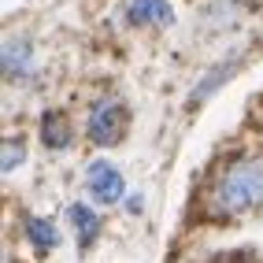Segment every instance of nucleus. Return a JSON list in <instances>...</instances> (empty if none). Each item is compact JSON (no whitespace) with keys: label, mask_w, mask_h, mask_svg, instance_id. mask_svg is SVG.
Masks as SVG:
<instances>
[{"label":"nucleus","mask_w":263,"mask_h":263,"mask_svg":"<svg viewBox=\"0 0 263 263\" xmlns=\"http://www.w3.org/2000/svg\"><path fill=\"white\" fill-rule=\"evenodd\" d=\"M263 200V160L241 156L226 163V171L215 178L212 189V208L219 215H245Z\"/></svg>","instance_id":"1"},{"label":"nucleus","mask_w":263,"mask_h":263,"mask_svg":"<svg viewBox=\"0 0 263 263\" xmlns=\"http://www.w3.org/2000/svg\"><path fill=\"white\" fill-rule=\"evenodd\" d=\"M85 134H89L93 145H115L122 134H126V108L119 100H100L89 111V122H85Z\"/></svg>","instance_id":"2"},{"label":"nucleus","mask_w":263,"mask_h":263,"mask_svg":"<svg viewBox=\"0 0 263 263\" xmlns=\"http://www.w3.org/2000/svg\"><path fill=\"white\" fill-rule=\"evenodd\" d=\"M85 185H89V193H93L97 204H115L122 197V174L108 160L89 163V171H85Z\"/></svg>","instance_id":"3"},{"label":"nucleus","mask_w":263,"mask_h":263,"mask_svg":"<svg viewBox=\"0 0 263 263\" xmlns=\"http://www.w3.org/2000/svg\"><path fill=\"white\" fill-rule=\"evenodd\" d=\"M126 23L130 26H171L174 23V8L167 0H130Z\"/></svg>","instance_id":"4"},{"label":"nucleus","mask_w":263,"mask_h":263,"mask_svg":"<svg viewBox=\"0 0 263 263\" xmlns=\"http://www.w3.org/2000/svg\"><path fill=\"white\" fill-rule=\"evenodd\" d=\"M71 222H74V234L82 237V249H89V245L97 241L100 234V219L93 208H85V204H71Z\"/></svg>","instance_id":"5"},{"label":"nucleus","mask_w":263,"mask_h":263,"mask_svg":"<svg viewBox=\"0 0 263 263\" xmlns=\"http://www.w3.org/2000/svg\"><path fill=\"white\" fill-rule=\"evenodd\" d=\"M26 237H30V245L37 252H52L60 245V234H56V226L48 219H26Z\"/></svg>","instance_id":"6"},{"label":"nucleus","mask_w":263,"mask_h":263,"mask_svg":"<svg viewBox=\"0 0 263 263\" xmlns=\"http://www.w3.org/2000/svg\"><path fill=\"white\" fill-rule=\"evenodd\" d=\"M41 137L48 148H67V141H71V126H67L63 115H45L41 122Z\"/></svg>","instance_id":"7"},{"label":"nucleus","mask_w":263,"mask_h":263,"mask_svg":"<svg viewBox=\"0 0 263 263\" xmlns=\"http://www.w3.org/2000/svg\"><path fill=\"white\" fill-rule=\"evenodd\" d=\"M23 141H4V174L15 171V163H23Z\"/></svg>","instance_id":"8"}]
</instances>
